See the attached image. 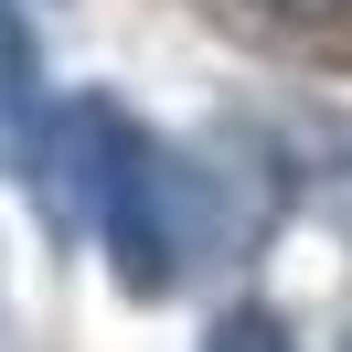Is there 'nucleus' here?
Segmentation results:
<instances>
[{
  "mask_svg": "<svg viewBox=\"0 0 352 352\" xmlns=\"http://www.w3.org/2000/svg\"><path fill=\"white\" fill-rule=\"evenodd\" d=\"M65 171H75V203L96 224V256L160 299L182 278V224H171V150L139 129L129 107H65Z\"/></svg>",
  "mask_w": 352,
  "mask_h": 352,
  "instance_id": "f257e3e1",
  "label": "nucleus"
},
{
  "mask_svg": "<svg viewBox=\"0 0 352 352\" xmlns=\"http://www.w3.org/2000/svg\"><path fill=\"white\" fill-rule=\"evenodd\" d=\"M32 129H43V65H32L22 11L0 0V160H11V150H32Z\"/></svg>",
  "mask_w": 352,
  "mask_h": 352,
  "instance_id": "f03ea898",
  "label": "nucleus"
},
{
  "mask_svg": "<svg viewBox=\"0 0 352 352\" xmlns=\"http://www.w3.org/2000/svg\"><path fill=\"white\" fill-rule=\"evenodd\" d=\"M203 352H288V320H278V309H224Z\"/></svg>",
  "mask_w": 352,
  "mask_h": 352,
  "instance_id": "7ed1b4c3",
  "label": "nucleus"
},
{
  "mask_svg": "<svg viewBox=\"0 0 352 352\" xmlns=\"http://www.w3.org/2000/svg\"><path fill=\"white\" fill-rule=\"evenodd\" d=\"M267 11H278V22H331L342 0H267Z\"/></svg>",
  "mask_w": 352,
  "mask_h": 352,
  "instance_id": "20e7f679",
  "label": "nucleus"
},
{
  "mask_svg": "<svg viewBox=\"0 0 352 352\" xmlns=\"http://www.w3.org/2000/svg\"><path fill=\"white\" fill-rule=\"evenodd\" d=\"M342 352H352V342H342Z\"/></svg>",
  "mask_w": 352,
  "mask_h": 352,
  "instance_id": "39448f33",
  "label": "nucleus"
}]
</instances>
